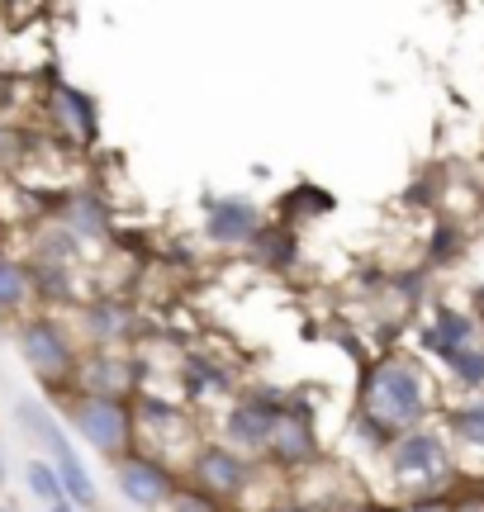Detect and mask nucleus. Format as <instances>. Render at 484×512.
Listing matches in <instances>:
<instances>
[{"label": "nucleus", "mask_w": 484, "mask_h": 512, "mask_svg": "<svg viewBox=\"0 0 484 512\" xmlns=\"http://www.w3.org/2000/svg\"><path fill=\"white\" fill-rule=\"evenodd\" d=\"M442 380L418 351H385L361 366L356 380V413L385 422L390 432H413L432 427L442 413Z\"/></svg>", "instance_id": "f257e3e1"}, {"label": "nucleus", "mask_w": 484, "mask_h": 512, "mask_svg": "<svg viewBox=\"0 0 484 512\" xmlns=\"http://www.w3.org/2000/svg\"><path fill=\"white\" fill-rule=\"evenodd\" d=\"M385 484H390V498H413V494H451L456 479H461V460L451 451L447 432L432 422V427H413V432H399L385 460Z\"/></svg>", "instance_id": "f03ea898"}, {"label": "nucleus", "mask_w": 484, "mask_h": 512, "mask_svg": "<svg viewBox=\"0 0 484 512\" xmlns=\"http://www.w3.org/2000/svg\"><path fill=\"white\" fill-rule=\"evenodd\" d=\"M15 351H19V361L29 366V375L48 389V399H62L72 389L86 347L76 342L72 323H62L53 309H38L15 323Z\"/></svg>", "instance_id": "7ed1b4c3"}, {"label": "nucleus", "mask_w": 484, "mask_h": 512, "mask_svg": "<svg viewBox=\"0 0 484 512\" xmlns=\"http://www.w3.org/2000/svg\"><path fill=\"white\" fill-rule=\"evenodd\" d=\"M57 418L72 427V437H81L100 460H124L138 451V413L133 399H105V394H76L67 389L62 399H53Z\"/></svg>", "instance_id": "20e7f679"}, {"label": "nucleus", "mask_w": 484, "mask_h": 512, "mask_svg": "<svg viewBox=\"0 0 484 512\" xmlns=\"http://www.w3.org/2000/svg\"><path fill=\"white\" fill-rule=\"evenodd\" d=\"M15 418L19 427L38 441V451L43 460H53L57 479H62V489L72 498L81 512H100V489H95V475L86 470V460L76 456L72 437H67V422L57 418V408H48L43 399H19L15 403Z\"/></svg>", "instance_id": "39448f33"}, {"label": "nucleus", "mask_w": 484, "mask_h": 512, "mask_svg": "<svg viewBox=\"0 0 484 512\" xmlns=\"http://www.w3.org/2000/svg\"><path fill=\"white\" fill-rule=\"evenodd\" d=\"M285 399H290V394H280L271 384H242L238 394L219 408V418H214L219 441L233 446V451H242V456L261 460L266 446H271V432H276L280 413H285Z\"/></svg>", "instance_id": "423d86ee"}, {"label": "nucleus", "mask_w": 484, "mask_h": 512, "mask_svg": "<svg viewBox=\"0 0 484 512\" xmlns=\"http://www.w3.org/2000/svg\"><path fill=\"white\" fill-rule=\"evenodd\" d=\"M266 475V465L252 456H242V451H233V446H224L219 437H209L195 446V456L186 460V470H181V479H186L190 489H200V494L219 498V503H228V508H238L247 503V494L257 489V479Z\"/></svg>", "instance_id": "0eeeda50"}, {"label": "nucleus", "mask_w": 484, "mask_h": 512, "mask_svg": "<svg viewBox=\"0 0 484 512\" xmlns=\"http://www.w3.org/2000/svg\"><path fill=\"white\" fill-rule=\"evenodd\" d=\"M318 460H323V432H318L314 408L299 399V394H290L261 465L280 479H299V475H309V470H318Z\"/></svg>", "instance_id": "6e6552de"}, {"label": "nucleus", "mask_w": 484, "mask_h": 512, "mask_svg": "<svg viewBox=\"0 0 484 512\" xmlns=\"http://www.w3.org/2000/svg\"><path fill=\"white\" fill-rule=\"evenodd\" d=\"M110 479H114V489H119V498H124L133 512H167L176 489L186 484L176 465L148 456V451H129L124 460H114Z\"/></svg>", "instance_id": "1a4fd4ad"}, {"label": "nucleus", "mask_w": 484, "mask_h": 512, "mask_svg": "<svg viewBox=\"0 0 484 512\" xmlns=\"http://www.w3.org/2000/svg\"><path fill=\"white\" fill-rule=\"evenodd\" d=\"M72 332L86 351H129V342L138 337V309L119 294H91L76 304Z\"/></svg>", "instance_id": "9d476101"}, {"label": "nucleus", "mask_w": 484, "mask_h": 512, "mask_svg": "<svg viewBox=\"0 0 484 512\" xmlns=\"http://www.w3.org/2000/svg\"><path fill=\"white\" fill-rule=\"evenodd\" d=\"M171 375H176V399L190 403L195 413L224 408V403L242 389L238 370L228 366V361H219V356H209V351H181L176 366H171Z\"/></svg>", "instance_id": "9b49d317"}, {"label": "nucleus", "mask_w": 484, "mask_h": 512, "mask_svg": "<svg viewBox=\"0 0 484 512\" xmlns=\"http://www.w3.org/2000/svg\"><path fill=\"white\" fill-rule=\"evenodd\" d=\"M72 389L76 394H105V399H138L148 389V366L133 351H81Z\"/></svg>", "instance_id": "f8f14e48"}, {"label": "nucleus", "mask_w": 484, "mask_h": 512, "mask_svg": "<svg viewBox=\"0 0 484 512\" xmlns=\"http://www.w3.org/2000/svg\"><path fill=\"white\" fill-rule=\"evenodd\" d=\"M266 219H271L266 204H257L252 195H209L200 233L214 252H247Z\"/></svg>", "instance_id": "ddd939ff"}, {"label": "nucleus", "mask_w": 484, "mask_h": 512, "mask_svg": "<svg viewBox=\"0 0 484 512\" xmlns=\"http://www.w3.org/2000/svg\"><path fill=\"white\" fill-rule=\"evenodd\" d=\"M475 342H484V328L466 304H432L428 318L418 323V347L413 351L428 366H437L442 356H451V351H461V347H475Z\"/></svg>", "instance_id": "4468645a"}, {"label": "nucleus", "mask_w": 484, "mask_h": 512, "mask_svg": "<svg viewBox=\"0 0 484 512\" xmlns=\"http://www.w3.org/2000/svg\"><path fill=\"white\" fill-rule=\"evenodd\" d=\"M43 110H48V124L62 143L72 147H91L100 138V110H95V100L81 86L72 81H53L48 95H43Z\"/></svg>", "instance_id": "2eb2a0df"}, {"label": "nucleus", "mask_w": 484, "mask_h": 512, "mask_svg": "<svg viewBox=\"0 0 484 512\" xmlns=\"http://www.w3.org/2000/svg\"><path fill=\"white\" fill-rule=\"evenodd\" d=\"M437 427L447 432L451 451L461 465H484V394H461V399H447L442 413H437Z\"/></svg>", "instance_id": "dca6fc26"}, {"label": "nucleus", "mask_w": 484, "mask_h": 512, "mask_svg": "<svg viewBox=\"0 0 484 512\" xmlns=\"http://www.w3.org/2000/svg\"><path fill=\"white\" fill-rule=\"evenodd\" d=\"M57 223L72 233L81 247H91V242H105L114 233V219H110V200L100 195V190H72L62 209H57Z\"/></svg>", "instance_id": "f3484780"}, {"label": "nucleus", "mask_w": 484, "mask_h": 512, "mask_svg": "<svg viewBox=\"0 0 484 512\" xmlns=\"http://www.w3.org/2000/svg\"><path fill=\"white\" fill-rule=\"evenodd\" d=\"M38 313V285H34V266L24 256L0 252V318H29Z\"/></svg>", "instance_id": "a211bd4d"}, {"label": "nucleus", "mask_w": 484, "mask_h": 512, "mask_svg": "<svg viewBox=\"0 0 484 512\" xmlns=\"http://www.w3.org/2000/svg\"><path fill=\"white\" fill-rule=\"evenodd\" d=\"M247 256L257 261L261 271H276V275L280 271H295V266H299V228L271 214V219L261 223V233L252 238Z\"/></svg>", "instance_id": "6ab92c4d"}, {"label": "nucleus", "mask_w": 484, "mask_h": 512, "mask_svg": "<svg viewBox=\"0 0 484 512\" xmlns=\"http://www.w3.org/2000/svg\"><path fill=\"white\" fill-rule=\"evenodd\" d=\"M432 370H437L442 384L456 389V399H461V394H484V342L451 351V356H442Z\"/></svg>", "instance_id": "aec40b11"}, {"label": "nucleus", "mask_w": 484, "mask_h": 512, "mask_svg": "<svg viewBox=\"0 0 484 512\" xmlns=\"http://www.w3.org/2000/svg\"><path fill=\"white\" fill-rule=\"evenodd\" d=\"M24 489L34 494V503L43 512H81L67 498V489H62V479H57L53 470V460H43V456H29L24 460Z\"/></svg>", "instance_id": "412c9836"}, {"label": "nucleus", "mask_w": 484, "mask_h": 512, "mask_svg": "<svg viewBox=\"0 0 484 512\" xmlns=\"http://www.w3.org/2000/svg\"><path fill=\"white\" fill-rule=\"evenodd\" d=\"M333 190H323V185H314V181H299L295 190H285L280 195V204H276V219H285V223H309V219H323V214H333Z\"/></svg>", "instance_id": "4be33fe9"}, {"label": "nucleus", "mask_w": 484, "mask_h": 512, "mask_svg": "<svg viewBox=\"0 0 484 512\" xmlns=\"http://www.w3.org/2000/svg\"><path fill=\"white\" fill-rule=\"evenodd\" d=\"M347 441H352V446H356V451H361L366 460H375V465H380V460H385V451H390L394 441H399V432H390L385 422H375V418H366V413H356V408H352V422H347Z\"/></svg>", "instance_id": "5701e85b"}, {"label": "nucleus", "mask_w": 484, "mask_h": 512, "mask_svg": "<svg viewBox=\"0 0 484 512\" xmlns=\"http://www.w3.org/2000/svg\"><path fill=\"white\" fill-rule=\"evenodd\" d=\"M466 252H470V242H466V228H461V223H456V219H437V223H432V238H428V266H432V271L456 266Z\"/></svg>", "instance_id": "b1692460"}, {"label": "nucleus", "mask_w": 484, "mask_h": 512, "mask_svg": "<svg viewBox=\"0 0 484 512\" xmlns=\"http://www.w3.org/2000/svg\"><path fill=\"white\" fill-rule=\"evenodd\" d=\"M390 290L399 304H409V309H423V299H428V271H399L390 280Z\"/></svg>", "instance_id": "393cba45"}, {"label": "nucleus", "mask_w": 484, "mask_h": 512, "mask_svg": "<svg viewBox=\"0 0 484 512\" xmlns=\"http://www.w3.org/2000/svg\"><path fill=\"white\" fill-rule=\"evenodd\" d=\"M167 512H238V508H228V503H219V498H209V494H200V489L181 484L176 498L167 503Z\"/></svg>", "instance_id": "a878e982"}, {"label": "nucleus", "mask_w": 484, "mask_h": 512, "mask_svg": "<svg viewBox=\"0 0 484 512\" xmlns=\"http://www.w3.org/2000/svg\"><path fill=\"white\" fill-rule=\"evenodd\" d=\"M257 512H328V508H323V503H314V498H304L299 489H285V494L266 498Z\"/></svg>", "instance_id": "bb28decb"}, {"label": "nucleus", "mask_w": 484, "mask_h": 512, "mask_svg": "<svg viewBox=\"0 0 484 512\" xmlns=\"http://www.w3.org/2000/svg\"><path fill=\"white\" fill-rule=\"evenodd\" d=\"M394 512H451V494H413V498H399Z\"/></svg>", "instance_id": "cd10ccee"}, {"label": "nucleus", "mask_w": 484, "mask_h": 512, "mask_svg": "<svg viewBox=\"0 0 484 512\" xmlns=\"http://www.w3.org/2000/svg\"><path fill=\"white\" fill-rule=\"evenodd\" d=\"M333 512H394V498H380V494H352L347 503H337Z\"/></svg>", "instance_id": "c85d7f7f"}, {"label": "nucleus", "mask_w": 484, "mask_h": 512, "mask_svg": "<svg viewBox=\"0 0 484 512\" xmlns=\"http://www.w3.org/2000/svg\"><path fill=\"white\" fill-rule=\"evenodd\" d=\"M451 512H484V484L451 489Z\"/></svg>", "instance_id": "c756f323"}, {"label": "nucleus", "mask_w": 484, "mask_h": 512, "mask_svg": "<svg viewBox=\"0 0 484 512\" xmlns=\"http://www.w3.org/2000/svg\"><path fill=\"white\" fill-rule=\"evenodd\" d=\"M466 309L475 313V318H480V328H484V280L475 285V290H470V304H466Z\"/></svg>", "instance_id": "7c9ffc66"}, {"label": "nucleus", "mask_w": 484, "mask_h": 512, "mask_svg": "<svg viewBox=\"0 0 484 512\" xmlns=\"http://www.w3.org/2000/svg\"><path fill=\"white\" fill-rule=\"evenodd\" d=\"M0 512H19V508H15V503H5V498H0Z\"/></svg>", "instance_id": "2f4dec72"}, {"label": "nucleus", "mask_w": 484, "mask_h": 512, "mask_svg": "<svg viewBox=\"0 0 484 512\" xmlns=\"http://www.w3.org/2000/svg\"><path fill=\"white\" fill-rule=\"evenodd\" d=\"M0 489H5V456H0Z\"/></svg>", "instance_id": "473e14b6"}]
</instances>
